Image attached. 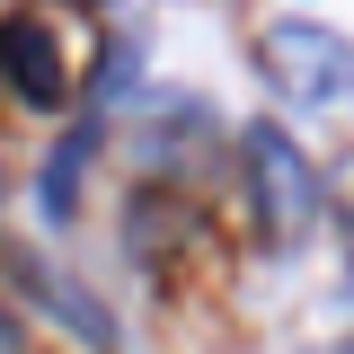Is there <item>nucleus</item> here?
Listing matches in <instances>:
<instances>
[{
	"label": "nucleus",
	"instance_id": "obj_2",
	"mask_svg": "<svg viewBox=\"0 0 354 354\" xmlns=\"http://www.w3.org/2000/svg\"><path fill=\"white\" fill-rule=\"evenodd\" d=\"M239 169H248V213L266 221V239H301L310 213H319V177H310L301 142H292L283 124H248Z\"/></svg>",
	"mask_w": 354,
	"mask_h": 354
},
{
	"label": "nucleus",
	"instance_id": "obj_3",
	"mask_svg": "<svg viewBox=\"0 0 354 354\" xmlns=\"http://www.w3.org/2000/svg\"><path fill=\"white\" fill-rule=\"evenodd\" d=\"M62 44H71V18H53V9H18V18L0 27V62H9V88H18L27 106H62V97H71Z\"/></svg>",
	"mask_w": 354,
	"mask_h": 354
},
{
	"label": "nucleus",
	"instance_id": "obj_1",
	"mask_svg": "<svg viewBox=\"0 0 354 354\" xmlns=\"http://www.w3.org/2000/svg\"><path fill=\"white\" fill-rule=\"evenodd\" d=\"M257 62L292 106H346L354 97V44L319 18H274L257 36Z\"/></svg>",
	"mask_w": 354,
	"mask_h": 354
}]
</instances>
